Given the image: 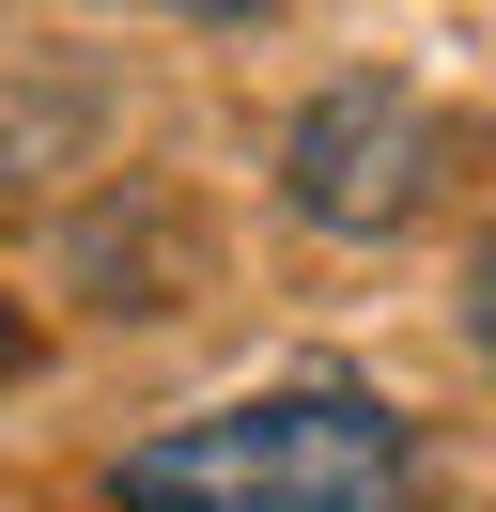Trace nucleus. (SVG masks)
Segmentation results:
<instances>
[{"label":"nucleus","instance_id":"f257e3e1","mask_svg":"<svg viewBox=\"0 0 496 512\" xmlns=\"http://www.w3.org/2000/svg\"><path fill=\"white\" fill-rule=\"evenodd\" d=\"M124 512H419V435L372 388H264V404L155 419L109 466Z\"/></svg>","mask_w":496,"mask_h":512},{"label":"nucleus","instance_id":"39448f33","mask_svg":"<svg viewBox=\"0 0 496 512\" xmlns=\"http://www.w3.org/2000/svg\"><path fill=\"white\" fill-rule=\"evenodd\" d=\"M186 16H233V0H186Z\"/></svg>","mask_w":496,"mask_h":512},{"label":"nucleus","instance_id":"f03ea898","mask_svg":"<svg viewBox=\"0 0 496 512\" xmlns=\"http://www.w3.org/2000/svg\"><path fill=\"white\" fill-rule=\"evenodd\" d=\"M434 171H450V125H434L419 78H341V94H310L295 140H279V202H295L310 233H403L434 202Z\"/></svg>","mask_w":496,"mask_h":512},{"label":"nucleus","instance_id":"20e7f679","mask_svg":"<svg viewBox=\"0 0 496 512\" xmlns=\"http://www.w3.org/2000/svg\"><path fill=\"white\" fill-rule=\"evenodd\" d=\"M16 357H31V326H16V295H0V373H16Z\"/></svg>","mask_w":496,"mask_h":512},{"label":"nucleus","instance_id":"7ed1b4c3","mask_svg":"<svg viewBox=\"0 0 496 512\" xmlns=\"http://www.w3.org/2000/svg\"><path fill=\"white\" fill-rule=\"evenodd\" d=\"M465 342L496 357V233H481V264H465Z\"/></svg>","mask_w":496,"mask_h":512}]
</instances>
